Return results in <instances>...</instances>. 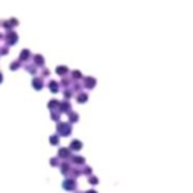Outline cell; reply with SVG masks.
Wrapping results in <instances>:
<instances>
[{
	"label": "cell",
	"mask_w": 193,
	"mask_h": 193,
	"mask_svg": "<svg viewBox=\"0 0 193 193\" xmlns=\"http://www.w3.org/2000/svg\"><path fill=\"white\" fill-rule=\"evenodd\" d=\"M57 132L60 134L61 136H69L71 134V126L69 123L60 122V123H57Z\"/></svg>",
	"instance_id": "1"
},
{
	"label": "cell",
	"mask_w": 193,
	"mask_h": 193,
	"mask_svg": "<svg viewBox=\"0 0 193 193\" xmlns=\"http://www.w3.org/2000/svg\"><path fill=\"white\" fill-rule=\"evenodd\" d=\"M5 41H7L8 45H13V44L17 42V33L13 32V30H9L8 34L5 36Z\"/></svg>",
	"instance_id": "2"
},
{
	"label": "cell",
	"mask_w": 193,
	"mask_h": 193,
	"mask_svg": "<svg viewBox=\"0 0 193 193\" xmlns=\"http://www.w3.org/2000/svg\"><path fill=\"white\" fill-rule=\"evenodd\" d=\"M62 188L65 190H74L76 189V181H74V179H66L62 183Z\"/></svg>",
	"instance_id": "3"
},
{
	"label": "cell",
	"mask_w": 193,
	"mask_h": 193,
	"mask_svg": "<svg viewBox=\"0 0 193 193\" xmlns=\"http://www.w3.org/2000/svg\"><path fill=\"white\" fill-rule=\"evenodd\" d=\"M83 85H85V87H87V89H94L95 85H96V80L94 77H86L85 81H83Z\"/></svg>",
	"instance_id": "4"
},
{
	"label": "cell",
	"mask_w": 193,
	"mask_h": 193,
	"mask_svg": "<svg viewBox=\"0 0 193 193\" xmlns=\"http://www.w3.org/2000/svg\"><path fill=\"white\" fill-rule=\"evenodd\" d=\"M60 113H70V109H71V105L67 101H63V102H60Z\"/></svg>",
	"instance_id": "5"
},
{
	"label": "cell",
	"mask_w": 193,
	"mask_h": 193,
	"mask_svg": "<svg viewBox=\"0 0 193 193\" xmlns=\"http://www.w3.org/2000/svg\"><path fill=\"white\" fill-rule=\"evenodd\" d=\"M32 86H33L36 90H41V89H42V86H44L42 78H38V77L33 78V80H32Z\"/></svg>",
	"instance_id": "6"
},
{
	"label": "cell",
	"mask_w": 193,
	"mask_h": 193,
	"mask_svg": "<svg viewBox=\"0 0 193 193\" xmlns=\"http://www.w3.org/2000/svg\"><path fill=\"white\" fill-rule=\"evenodd\" d=\"M58 157H61V159H67V157H70V150L66 148V147L60 148V150H58Z\"/></svg>",
	"instance_id": "7"
},
{
	"label": "cell",
	"mask_w": 193,
	"mask_h": 193,
	"mask_svg": "<svg viewBox=\"0 0 193 193\" xmlns=\"http://www.w3.org/2000/svg\"><path fill=\"white\" fill-rule=\"evenodd\" d=\"M81 148H82V143H81L80 140H71V143H70V147H69V150L70 151H80Z\"/></svg>",
	"instance_id": "8"
},
{
	"label": "cell",
	"mask_w": 193,
	"mask_h": 193,
	"mask_svg": "<svg viewBox=\"0 0 193 193\" xmlns=\"http://www.w3.org/2000/svg\"><path fill=\"white\" fill-rule=\"evenodd\" d=\"M33 65H37V66H42L44 65V57L41 56V54H34Z\"/></svg>",
	"instance_id": "9"
},
{
	"label": "cell",
	"mask_w": 193,
	"mask_h": 193,
	"mask_svg": "<svg viewBox=\"0 0 193 193\" xmlns=\"http://www.w3.org/2000/svg\"><path fill=\"white\" fill-rule=\"evenodd\" d=\"M67 71H69V69H67V66H65V65H60V66L56 67V73L58 74V76H65Z\"/></svg>",
	"instance_id": "10"
},
{
	"label": "cell",
	"mask_w": 193,
	"mask_h": 193,
	"mask_svg": "<svg viewBox=\"0 0 193 193\" xmlns=\"http://www.w3.org/2000/svg\"><path fill=\"white\" fill-rule=\"evenodd\" d=\"M29 57H30V52L28 49H24V50H21V53H20V62L21 61H27V60H29Z\"/></svg>",
	"instance_id": "11"
},
{
	"label": "cell",
	"mask_w": 193,
	"mask_h": 193,
	"mask_svg": "<svg viewBox=\"0 0 193 193\" xmlns=\"http://www.w3.org/2000/svg\"><path fill=\"white\" fill-rule=\"evenodd\" d=\"M87 99H89V96H87L86 93H80L77 95V102H78V103H85Z\"/></svg>",
	"instance_id": "12"
},
{
	"label": "cell",
	"mask_w": 193,
	"mask_h": 193,
	"mask_svg": "<svg viewBox=\"0 0 193 193\" xmlns=\"http://www.w3.org/2000/svg\"><path fill=\"white\" fill-rule=\"evenodd\" d=\"M61 172L66 176L67 173L70 172V165H69V163H66V161H63V163H61Z\"/></svg>",
	"instance_id": "13"
},
{
	"label": "cell",
	"mask_w": 193,
	"mask_h": 193,
	"mask_svg": "<svg viewBox=\"0 0 193 193\" xmlns=\"http://www.w3.org/2000/svg\"><path fill=\"white\" fill-rule=\"evenodd\" d=\"M58 83L56 82V81H50L49 82V89H50V91L52 93H58Z\"/></svg>",
	"instance_id": "14"
},
{
	"label": "cell",
	"mask_w": 193,
	"mask_h": 193,
	"mask_svg": "<svg viewBox=\"0 0 193 193\" xmlns=\"http://www.w3.org/2000/svg\"><path fill=\"white\" fill-rule=\"evenodd\" d=\"M71 161L78 164V165H83L85 164V159L82 156H71Z\"/></svg>",
	"instance_id": "15"
},
{
	"label": "cell",
	"mask_w": 193,
	"mask_h": 193,
	"mask_svg": "<svg viewBox=\"0 0 193 193\" xmlns=\"http://www.w3.org/2000/svg\"><path fill=\"white\" fill-rule=\"evenodd\" d=\"M78 119H80L78 114L70 111V113H69V122H70V123H76V122H78Z\"/></svg>",
	"instance_id": "16"
},
{
	"label": "cell",
	"mask_w": 193,
	"mask_h": 193,
	"mask_svg": "<svg viewBox=\"0 0 193 193\" xmlns=\"http://www.w3.org/2000/svg\"><path fill=\"white\" fill-rule=\"evenodd\" d=\"M58 106H60V102L57 99H50L49 103H48V109H50V110H53V109H56Z\"/></svg>",
	"instance_id": "17"
},
{
	"label": "cell",
	"mask_w": 193,
	"mask_h": 193,
	"mask_svg": "<svg viewBox=\"0 0 193 193\" xmlns=\"http://www.w3.org/2000/svg\"><path fill=\"white\" fill-rule=\"evenodd\" d=\"M25 69H27V71L28 73H30V74H36L37 73V69H36V65H33V63H32V65H25Z\"/></svg>",
	"instance_id": "18"
},
{
	"label": "cell",
	"mask_w": 193,
	"mask_h": 193,
	"mask_svg": "<svg viewBox=\"0 0 193 193\" xmlns=\"http://www.w3.org/2000/svg\"><path fill=\"white\" fill-rule=\"evenodd\" d=\"M49 140H50V144H52V146H57V144L60 143V138L57 136V135H52Z\"/></svg>",
	"instance_id": "19"
},
{
	"label": "cell",
	"mask_w": 193,
	"mask_h": 193,
	"mask_svg": "<svg viewBox=\"0 0 193 193\" xmlns=\"http://www.w3.org/2000/svg\"><path fill=\"white\" fill-rule=\"evenodd\" d=\"M71 77H73V80H80L82 77V73L80 70H74V71H71Z\"/></svg>",
	"instance_id": "20"
},
{
	"label": "cell",
	"mask_w": 193,
	"mask_h": 193,
	"mask_svg": "<svg viewBox=\"0 0 193 193\" xmlns=\"http://www.w3.org/2000/svg\"><path fill=\"white\" fill-rule=\"evenodd\" d=\"M11 70H17L19 67H20V61H13V62L9 65Z\"/></svg>",
	"instance_id": "21"
},
{
	"label": "cell",
	"mask_w": 193,
	"mask_h": 193,
	"mask_svg": "<svg viewBox=\"0 0 193 193\" xmlns=\"http://www.w3.org/2000/svg\"><path fill=\"white\" fill-rule=\"evenodd\" d=\"M60 115H61L60 113H54V110L52 111V113H50V118H52L53 120H57V122L60 120Z\"/></svg>",
	"instance_id": "22"
},
{
	"label": "cell",
	"mask_w": 193,
	"mask_h": 193,
	"mask_svg": "<svg viewBox=\"0 0 193 193\" xmlns=\"http://www.w3.org/2000/svg\"><path fill=\"white\" fill-rule=\"evenodd\" d=\"M50 165H52V167H57V165H60L58 157H52V159H50Z\"/></svg>",
	"instance_id": "23"
},
{
	"label": "cell",
	"mask_w": 193,
	"mask_h": 193,
	"mask_svg": "<svg viewBox=\"0 0 193 193\" xmlns=\"http://www.w3.org/2000/svg\"><path fill=\"white\" fill-rule=\"evenodd\" d=\"M69 173H71V175H73V177H78L82 172H81L80 169H76V168H74V169H70V172H69Z\"/></svg>",
	"instance_id": "24"
},
{
	"label": "cell",
	"mask_w": 193,
	"mask_h": 193,
	"mask_svg": "<svg viewBox=\"0 0 193 193\" xmlns=\"http://www.w3.org/2000/svg\"><path fill=\"white\" fill-rule=\"evenodd\" d=\"M71 95H73V93H71V90H70V89H66L65 91H63V96H65L66 99H69Z\"/></svg>",
	"instance_id": "25"
},
{
	"label": "cell",
	"mask_w": 193,
	"mask_h": 193,
	"mask_svg": "<svg viewBox=\"0 0 193 193\" xmlns=\"http://www.w3.org/2000/svg\"><path fill=\"white\" fill-rule=\"evenodd\" d=\"M91 172H93V169H91L90 167H85V168H83V173H86L89 176H91Z\"/></svg>",
	"instance_id": "26"
},
{
	"label": "cell",
	"mask_w": 193,
	"mask_h": 193,
	"mask_svg": "<svg viewBox=\"0 0 193 193\" xmlns=\"http://www.w3.org/2000/svg\"><path fill=\"white\" fill-rule=\"evenodd\" d=\"M8 23L11 24V27H13V25H17V24H19V20L12 17V19H9V21H8Z\"/></svg>",
	"instance_id": "27"
},
{
	"label": "cell",
	"mask_w": 193,
	"mask_h": 193,
	"mask_svg": "<svg viewBox=\"0 0 193 193\" xmlns=\"http://www.w3.org/2000/svg\"><path fill=\"white\" fill-rule=\"evenodd\" d=\"M89 181H90V184H98V179H96L95 176H90Z\"/></svg>",
	"instance_id": "28"
},
{
	"label": "cell",
	"mask_w": 193,
	"mask_h": 193,
	"mask_svg": "<svg viewBox=\"0 0 193 193\" xmlns=\"http://www.w3.org/2000/svg\"><path fill=\"white\" fill-rule=\"evenodd\" d=\"M8 52H9V49L7 46H3L0 49V54H8Z\"/></svg>",
	"instance_id": "29"
},
{
	"label": "cell",
	"mask_w": 193,
	"mask_h": 193,
	"mask_svg": "<svg viewBox=\"0 0 193 193\" xmlns=\"http://www.w3.org/2000/svg\"><path fill=\"white\" fill-rule=\"evenodd\" d=\"M70 85V81L67 80V78H63L62 80V86H69Z\"/></svg>",
	"instance_id": "30"
},
{
	"label": "cell",
	"mask_w": 193,
	"mask_h": 193,
	"mask_svg": "<svg viewBox=\"0 0 193 193\" xmlns=\"http://www.w3.org/2000/svg\"><path fill=\"white\" fill-rule=\"evenodd\" d=\"M3 25H4V28H5V29H11V24L8 23V21H3Z\"/></svg>",
	"instance_id": "31"
},
{
	"label": "cell",
	"mask_w": 193,
	"mask_h": 193,
	"mask_svg": "<svg viewBox=\"0 0 193 193\" xmlns=\"http://www.w3.org/2000/svg\"><path fill=\"white\" fill-rule=\"evenodd\" d=\"M49 74H50V71H49V70L46 69V67H45V69L42 70V76H46V77H48V76H49Z\"/></svg>",
	"instance_id": "32"
},
{
	"label": "cell",
	"mask_w": 193,
	"mask_h": 193,
	"mask_svg": "<svg viewBox=\"0 0 193 193\" xmlns=\"http://www.w3.org/2000/svg\"><path fill=\"white\" fill-rule=\"evenodd\" d=\"M81 87H82V85H81V83H76V85H74V89H76V90H80Z\"/></svg>",
	"instance_id": "33"
},
{
	"label": "cell",
	"mask_w": 193,
	"mask_h": 193,
	"mask_svg": "<svg viewBox=\"0 0 193 193\" xmlns=\"http://www.w3.org/2000/svg\"><path fill=\"white\" fill-rule=\"evenodd\" d=\"M86 193H96V190H94V189H90V190H87Z\"/></svg>",
	"instance_id": "34"
},
{
	"label": "cell",
	"mask_w": 193,
	"mask_h": 193,
	"mask_svg": "<svg viewBox=\"0 0 193 193\" xmlns=\"http://www.w3.org/2000/svg\"><path fill=\"white\" fill-rule=\"evenodd\" d=\"M3 82V74H1V71H0V83Z\"/></svg>",
	"instance_id": "35"
},
{
	"label": "cell",
	"mask_w": 193,
	"mask_h": 193,
	"mask_svg": "<svg viewBox=\"0 0 193 193\" xmlns=\"http://www.w3.org/2000/svg\"><path fill=\"white\" fill-rule=\"evenodd\" d=\"M76 193H82V192H80V190H78V192H76Z\"/></svg>",
	"instance_id": "36"
}]
</instances>
